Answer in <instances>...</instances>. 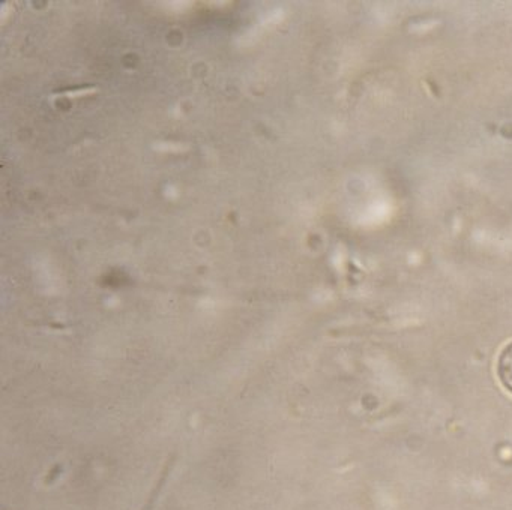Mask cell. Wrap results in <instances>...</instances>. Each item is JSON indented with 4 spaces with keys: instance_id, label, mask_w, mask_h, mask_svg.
Wrapping results in <instances>:
<instances>
[{
    "instance_id": "cell-1",
    "label": "cell",
    "mask_w": 512,
    "mask_h": 510,
    "mask_svg": "<svg viewBox=\"0 0 512 510\" xmlns=\"http://www.w3.org/2000/svg\"><path fill=\"white\" fill-rule=\"evenodd\" d=\"M496 372L500 384L509 393H512V341L500 351L499 357H497Z\"/></svg>"
}]
</instances>
